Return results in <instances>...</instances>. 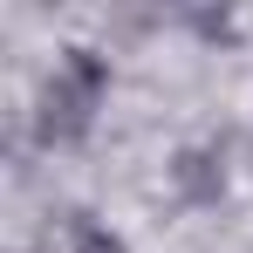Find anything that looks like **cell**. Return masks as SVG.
Returning <instances> with one entry per match:
<instances>
[{
    "mask_svg": "<svg viewBox=\"0 0 253 253\" xmlns=\"http://www.w3.org/2000/svg\"><path fill=\"white\" fill-rule=\"evenodd\" d=\"M103 103H110V62L96 48H62L48 62L42 89H35V137L48 151L55 144H76V137L96 130Z\"/></svg>",
    "mask_w": 253,
    "mask_h": 253,
    "instance_id": "6da1fadb",
    "label": "cell"
},
{
    "mask_svg": "<svg viewBox=\"0 0 253 253\" xmlns=\"http://www.w3.org/2000/svg\"><path fill=\"white\" fill-rule=\"evenodd\" d=\"M171 192L192 199V206H212V199L226 192V151H219V144H185V151L171 158Z\"/></svg>",
    "mask_w": 253,
    "mask_h": 253,
    "instance_id": "7a4b0ae2",
    "label": "cell"
},
{
    "mask_svg": "<svg viewBox=\"0 0 253 253\" xmlns=\"http://www.w3.org/2000/svg\"><path fill=\"white\" fill-rule=\"evenodd\" d=\"M69 253H130V240H124V233H110V226H76Z\"/></svg>",
    "mask_w": 253,
    "mask_h": 253,
    "instance_id": "3957f363",
    "label": "cell"
}]
</instances>
